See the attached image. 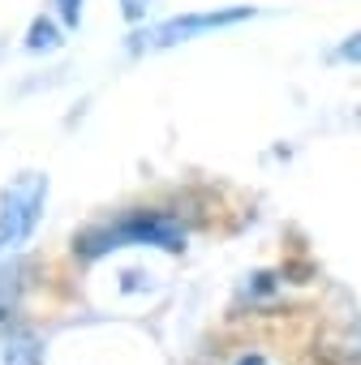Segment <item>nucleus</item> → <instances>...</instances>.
<instances>
[{"label": "nucleus", "instance_id": "20e7f679", "mask_svg": "<svg viewBox=\"0 0 361 365\" xmlns=\"http://www.w3.org/2000/svg\"><path fill=\"white\" fill-rule=\"evenodd\" d=\"M5 365H44V356H39V348H35L31 335H9V344H5Z\"/></svg>", "mask_w": 361, "mask_h": 365}, {"label": "nucleus", "instance_id": "7ed1b4c3", "mask_svg": "<svg viewBox=\"0 0 361 365\" xmlns=\"http://www.w3.org/2000/svg\"><path fill=\"white\" fill-rule=\"evenodd\" d=\"M254 9L250 5H237V9H207V14H185V18H168L142 35H133V52H163V48H176V43H190L198 35H211V31H224V26H241L250 22Z\"/></svg>", "mask_w": 361, "mask_h": 365}, {"label": "nucleus", "instance_id": "f03ea898", "mask_svg": "<svg viewBox=\"0 0 361 365\" xmlns=\"http://www.w3.org/2000/svg\"><path fill=\"white\" fill-rule=\"evenodd\" d=\"M44 202H48V176H39V172H22L0 194V262L14 258L31 241V232L39 228Z\"/></svg>", "mask_w": 361, "mask_h": 365}, {"label": "nucleus", "instance_id": "423d86ee", "mask_svg": "<svg viewBox=\"0 0 361 365\" xmlns=\"http://www.w3.org/2000/svg\"><path fill=\"white\" fill-rule=\"evenodd\" d=\"M335 61H352V65H361V31L348 35V39L335 48Z\"/></svg>", "mask_w": 361, "mask_h": 365}, {"label": "nucleus", "instance_id": "6e6552de", "mask_svg": "<svg viewBox=\"0 0 361 365\" xmlns=\"http://www.w3.org/2000/svg\"><path fill=\"white\" fill-rule=\"evenodd\" d=\"M146 9H151V0H125V14L129 18H142Z\"/></svg>", "mask_w": 361, "mask_h": 365}, {"label": "nucleus", "instance_id": "0eeeda50", "mask_svg": "<svg viewBox=\"0 0 361 365\" xmlns=\"http://www.w3.org/2000/svg\"><path fill=\"white\" fill-rule=\"evenodd\" d=\"M56 9H61V22H65V26H78V18H82V0H56Z\"/></svg>", "mask_w": 361, "mask_h": 365}, {"label": "nucleus", "instance_id": "f257e3e1", "mask_svg": "<svg viewBox=\"0 0 361 365\" xmlns=\"http://www.w3.org/2000/svg\"><path fill=\"white\" fill-rule=\"evenodd\" d=\"M125 245H155V250L180 254V250H185V228H180V220H172L163 211H129L121 220L86 228L73 241V254L95 262V258H103L112 250H125Z\"/></svg>", "mask_w": 361, "mask_h": 365}, {"label": "nucleus", "instance_id": "1a4fd4ad", "mask_svg": "<svg viewBox=\"0 0 361 365\" xmlns=\"http://www.w3.org/2000/svg\"><path fill=\"white\" fill-rule=\"evenodd\" d=\"M237 365H267V356H263V352H245Z\"/></svg>", "mask_w": 361, "mask_h": 365}, {"label": "nucleus", "instance_id": "39448f33", "mask_svg": "<svg viewBox=\"0 0 361 365\" xmlns=\"http://www.w3.org/2000/svg\"><path fill=\"white\" fill-rule=\"evenodd\" d=\"M56 43H61V39H56V31H52L48 22H35V26H31V39H26L31 52H52Z\"/></svg>", "mask_w": 361, "mask_h": 365}]
</instances>
